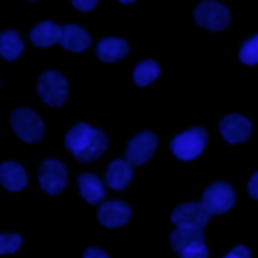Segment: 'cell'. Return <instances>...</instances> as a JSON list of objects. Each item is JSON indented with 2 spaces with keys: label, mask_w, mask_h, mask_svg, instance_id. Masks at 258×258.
<instances>
[{
  "label": "cell",
  "mask_w": 258,
  "mask_h": 258,
  "mask_svg": "<svg viewBox=\"0 0 258 258\" xmlns=\"http://www.w3.org/2000/svg\"><path fill=\"white\" fill-rule=\"evenodd\" d=\"M38 95L50 107L64 105V101L69 97L67 79L58 71H46V73H42L38 77Z\"/></svg>",
  "instance_id": "5"
},
{
  "label": "cell",
  "mask_w": 258,
  "mask_h": 258,
  "mask_svg": "<svg viewBox=\"0 0 258 258\" xmlns=\"http://www.w3.org/2000/svg\"><path fill=\"white\" fill-rule=\"evenodd\" d=\"M83 258H109L107 252H103L101 248H87L83 252Z\"/></svg>",
  "instance_id": "27"
},
{
  "label": "cell",
  "mask_w": 258,
  "mask_h": 258,
  "mask_svg": "<svg viewBox=\"0 0 258 258\" xmlns=\"http://www.w3.org/2000/svg\"><path fill=\"white\" fill-rule=\"evenodd\" d=\"M206 143H208V131L202 127H194L171 139V151L177 159L189 161V159H196L204 151Z\"/></svg>",
  "instance_id": "2"
},
{
  "label": "cell",
  "mask_w": 258,
  "mask_h": 258,
  "mask_svg": "<svg viewBox=\"0 0 258 258\" xmlns=\"http://www.w3.org/2000/svg\"><path fill=\"white\" fill-rule=\"evenodd\" d=\"M194 18L202 28L212 30V32L224 30L230 24L228 8L220 2H214V0H202L194 10Z\"/></svg>",
  "instance_id": "4"
},
{
  "label": "cell",
  "mask_w": 258,
  "mask_h": 258,
  "mask_svg": "<svg viewBox=\"0 0 258 258\" xmlns=\"http://www.w3.org/2000/svg\"><path fill=\"white\" fill-rule=\"evenodd\" d=\"M157 77H159V64H157L155 60H143V62H139V64L135 67V71H133V81H135V85H139V87L151 85Z\"/></svg>",
  "instance_id": "20"
},
{
  "label": "cell",
  "mask_w": 258,
  "mask_h": 258,
  "mask_svg": "<svg viewBox=\"0 0 258 258\" xmlns=\"http://www.w3.org/2000/svg\"><path fill=\"white\" fill-rule=\"evenodd\" d=\"M220 133L228 143H244L252 133V123L242 115H226L220 121Z\"/></svg>",
  "instance_id": "10"
},
{
  "label": "cell",
  "mask_w": 258,
  "mask_h": 258,
  "mask_svg": "<svg viewBox=\"0 0 258 258\" xmlns=\"http://www.w3.org/2000/svg\"><path fill=\"white\" fill-rule=\"evenodd\" d=\"M240 60L244 64H258V34L250 36L240 48Z\"/></svg>",
  "instance_id": "21"
},
{
  "label": "cell",
  "mask_w": 258,
  "mask_h": 258,
  "mask_svg": "<svg viewBox=\"0 0 258 258\" xmlns=\"http://www.w3.org/2000/svg\"><path fill=\"white\" fill-rule=\"evenodd\" d=\"M181 258H208V248L206 244H198V246H191L183 252H179Z\"/></svg>",
  "instance_id": "23"
},
{
  "label": "cell",
  "mask_w": 258,
  "mask_h": 258,
  "mask_svg": "<svg viewBox=\"0 0 258 258\" xmlns=\"http://www.w3.org/2000/svg\"><path fill=\"white\" fill-rule=\"evenodd\" d=\"M131 177H133V169H131V165H129L127 161H123V159L111 161L109 167H107V173H105V181H107V185L113 187V189H125V187L129 185Z\"/></svg>",
  "instance_id": "16"
},
{
  "label": "cell",
  "mask_w": 258,
  "mask_h": 258,
  "mask_svg": "<svg viewBox=\"0 0 258 258\" xmlns=\"http://www.w3.org/2000/svg\"><path fill=\"white\" fill-rule=\"evenodd\" d=\"M224 258H250V250L246 246H236L234 250H230Z\"/></svg>",
  "instance_id": "25"
},
{
  "label": "cell",
  "mask_w": 258,
  "mask_h": 258,
  "mask_svg": "<svg viewBox=\"0 0 258 258\" xmlns=\"http://www.w3.org/2000/svg\"><path fill=\"white\" fill-rule=\"evenodd\" d=\"M73 6L83 12H91L97 6V0H73Z\"/></svg>",
  "instance_id": "24"
},
{
  "label": "cell",
  "mask_w": 258,
  "mask_h": 258,
  "mask_svg": "<svg viewBox=\"0 0 258 258\" xmlns=\"http://www.w3.org/2000/svg\"><path fill=\"white\" fill-rule=\"evenodd\" d=\"M248 194L254 198V200H258V171L250 177V181H248Z\"/></svg>",
  "instance_id": "26"
},
{
  "label": "cell",
  "mask_w": 258,
  "mask_h": 258,
  "mask_svg": "<svg viewBox=\"0 0 258 258\" xmlns=\"http://www.w3.org/2000/svg\"><path fill=\"white\" fill-rule=\"evenodd\" d=\"M22 238L18 234H0V254H12L20 248Z\"/></svg>",
  "instance_id": "22"
},
{
  "label": "cell",
  "mask_w": 258,
  "mask_h": 258,
  "mask_svg": "<svg viewBox=\"0 0 258 258\" xmlns=\"http://www.w3.org/2000/svg\"><path fill=\"white\" fill-rule=\"evenodd\" d=\"M64 145L79 161H93L107 149V135L87 123H77L67 133Z\"/></svg>",
  "instance_id": "1"
},
{
  "label": "cell",
  "mask_w": 258,
  "mask_h": 258,
  "mask_svg": "<svg viewBox=\"0 0 258 258\" xmlns=\"http://www.w3.org/2000/svg\"><path fill=\"white\" fill-rule=\"evenodd\" d=\"M60 32L62 28L50 20H44V22H38L32 30H30V40L32 44L40 46V48H46L50 44H56L60 42Z\"/></svg>",
  "instance_id": "15"
},
{
  "label": "cell",
  "mask_w": 258,
  "mask_h": 258,
  "mask_svg": "<svg viewBox=\"0 0 258 258\" xmlns=\"http://www.w3.org/2000/svg\"><path fill=\"white\" fill-rule=\"evenodd\" d=\"M131 218V208L125 202H105L99 208V222L105 228H119L123 224H127Z\"/></svg>",
  "instance_id": "11"
},
{
  "label": "cell",
  "mask_w": 258,
  "mask_h": 258,
  "mask_svg": "<svg viewBox=\"0 0 258 258\" xmlns=\"http://www.w3.org/2000/svg\"><path fill=\"white\" fill-rule=\"evenodd\" d=\"M171 248L179 254L191 246H198V244H204V232L198 230V228H177L171 232Z\"/></svg>",
  "instance_id": "17"
},
{
  "label": "cell",
  "mask_w": 258,
  "mask_h": 258,
  "mask_svg": "<svg viewBox=\"0 0 258 258\" xmlns=\"http://www.w3.org/2000/svg\"><path fill=\"white\" fill-rule=\"evenodd\" d=\"M208 220H210V214L198 202L181 204L171 212V222L177 228H198V230H202L208 224Z\"/></svg>",
  "instance_id": "8"
},
{
  "label": "cell",
  "mask_w": 258,
  "mask_h": 258,
  "mask_svg": "<svg viewBox=\"0 0 258 258\" xmlns=\"http://www.w3.org/2000/svg\"><path fill=\"white\" fill-rule=\"evenodd\" d=\"M123 4H131V2H135V0H121Z\"/></svg>",
  "instance_id": "28"
},
{
  "label": "cell",
  "mask_w": 258,
  "mask_h": 258,
  "mask_svg": "<svg viewBox=\"0 0 258 258\" xmlns=\"http://www.w3.org/2000/svg\"><path fill=\"white\" fill-rule=\"evenodd\" d=\"M10 125L14 129V133L26 141V143H36L42 139L44 135V125H42V119L32 111V109H16L12 111L10 115Z\"/></svg>",
  "instance_id": "3"
},
{
  "label": "cell",
  "mask_w": 258,
  "mask_h": 258,
  "mask_svg": "<svg viewBox=\"0 0 258 258\" xmlns=\"http://www.w3.org/2000/svg\"><path fill=\"white\" fill-rule=\"evenodd\" d=\"M155 147H157V137H155V133H151V131H141V133H137V135L129 141V145H127V151H125L127 163H129V165H131V163H133V165L145 163V161L153 155Z\"/></svg>",
  "instance_id": "9"
},
{
  "label": "cell",
  "mask_w": 258,
  "mask_h": 258,
  "mask_svg": "<svg viewBox=\"0 0 258 258\" xmlns=\"http://www.w3.org/2000/svg\"><path fill=\"white\" fill-rule=\"evenodd\" d=\"M0 183L8 191H20L26 185V171L16 161H4L0 165Z\"/></svg>",
  "instance_id": "13"
},
{
  "label": "cell",
  "mask_w": 258,
  "mask_h": 258,
  "mask_svg": "<svg viewBox=\"0 0 258 258\" xmlns=\"http://www.w3.org/2000/svg\"><path fill=\"white\" fill-rule=\"evenodd\" d=\"M91 44V36L87 30H83L81 26L77 24H67L62 26V32H60V46L64 50H71V52H83L85 48H89Z\"/></svg>",
  "instance_id": "12"
},
{
  "label": "cell",
  "mask_w": 258,
  "mask_h": 258,
  "mask_svg": "<svg viewBox=\"0 0 258 258\" xmlns=\"http://www.w3.org/2000/svg\"><path fill=\"white\" fill-rule=\"evenodd\" d=\"M22 38L16 30H4L0 34V56L6 60H14L22 54Z\"/></svg>",
  "instance_id": "19"
},
{
  "label": "cell",
  "mask_w": 258,
  "mask_h": 258,
  "mask_svg": "<svg viewBox=\"0 0 258 258\" xmlns=\"http://www.w3.org/2000/svg\"><path fill=\"white\" fill-rule=\"evenodd\" d=\"M127 54H129V44L123 38L109 36V38H103L97 44V56L103 62H115V60L125 58Z\"/></svg>",
  "instance_id": "14"
},
{
  "label": "cell",
  "mask_w": 258,
  "mask_h": 258,
  "mask_svg": "<svg viewBox=\"0 0 258 258\" xmlns=\"http://www.w3.org/2000/svg\"><path fill=\"white\" fill-rule=\"evenodd\" d=\"M234 200H236V191L230 183L226 181H216L212 183L204 196H202V206L206 208V212L210 216L214 214H224L228 212L232 206H234Z\"/></svg>",
  "instance_id": "6"
},
{
  "label": "cell",
  "mask_w": 258,
  "mask_h": 258,
  "mask_svg": "<svg viewBox=\"0 0 258 258\" xmlns=\"http://www.w3.org/2000/svg\"><path fill=\"white\" fill-rule=\"evenodd\" d=\"M38 181H40V187L48 194V196H56L64 189L67 185V169L60 161L56 159H44L40 163V169H38Z\"/></svg>",
  "instance_id": "7"
},
{
  "label": "cell",
  "mask_w": 258,
  "mask_h": 258,
  "mask_svg": "<svg viewBox=\"0 0 258 258\" xmlns=\"http://www.w3.org/2000/svg\"><path fill=\"white\" fill-rule=\"evenodd\" d=\"M79 191L85 198V202H89V204H97V202H101L105 198V185L93 173L79 175Z\"/></svg>",
  "instance_id": "18"
}]
</instances>
